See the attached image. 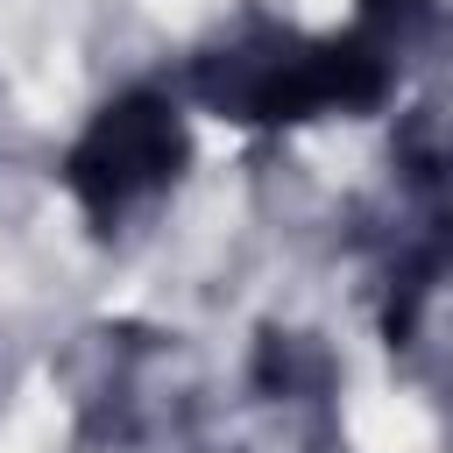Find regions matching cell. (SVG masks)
Here are the masks:
<instances>
[{
    "label": "cell",
    "mask_w": 453,
    "mask_h": 453,
    "mask_svg": "<svg viewBox=\"0 0 453 453\" xmlns=\"http://www.w3.org/2000/svg\"><path fill=\"white\" fill-rule=\"evenodd\" d=\"M170 163H177V127H170V113H163L156 99H127V106H113V113L85 134V149L71 156V177H78V191L92 198V212H106V205H120L127 191L156 184Z\"/></svg>",
    "instance_id": "cell-1"
}]
</instances>
